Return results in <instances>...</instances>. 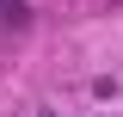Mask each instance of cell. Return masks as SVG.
Here are the masks:
<instances>
[{
  "label": "cell",
  "mask_w": 123,
  "mask_h": 117,
  "mask_svg": "<svg viewBox=\"0 0 123 117\" xmlns=\"http://www.w3.org/2000/svg\"><path fill=\"white\" fill-rule=\"evenodd\" d=\"M25 25V0H0V31H18Z\"/></svg>",
  "instance_id": "cell-1"
}]
</instances>
